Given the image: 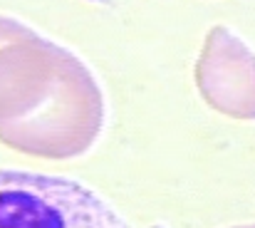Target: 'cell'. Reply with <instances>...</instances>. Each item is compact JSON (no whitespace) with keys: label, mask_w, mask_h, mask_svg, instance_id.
<instances>
[{"label":"cell","mask_w":255,"mask_h":228,"mask_svg":"<svg viewBox=\"0 0 255 228\" xmlns=\"http://www.w3.org/2000/svg\"><path fill=\"white\" fill-rule=\"evenodd\" d=\"M104 127V94L67 47L32 35L0 47V144L65 161L94 147Z\"/></svg>","instance_id":"6da1fadb"},{"label":"cell","mask_w":255,"mask_h":228,"mask_svg":"<svg viewBox=\"0 0 255 228\" xmlns=\"http://www.w3.org/2000/svg\"><path fill=\"white\" fill-rule=\"evenodd\" d=\"M0 228H131L80 181L0 169Z\"/></svg>","instance_id":"7a4b0ae2"},{"label":"cell","mask_w":255,"mask_h":228,"mask_svg":"<svg viewBox=\"0 0 255 228\" xmlns=\"http://www.w3.org/2000/svg\"><path fill=\"white\" fill-rule=\"evenodd\" d=\"M196 87L203 102L241 122H255V52L228 27L208 30L198 62Z\"/></svg>","instance_id":"3957f363"},{"label":"cell","mask_w":255,"mask_h":228,"mask_svg":"<svg viewBox=\"0 0 255 228\" xmlns=\"http://www.w3.org/2000/svg\"><path fill=\"white\" fill-rule=\"evenodd\" d=\"M32 35H37V32L30 30L25 22H20V20H15V17L0 15V47H5V45H10V42H17V40H27V37H32Z\"/></svg>","instance_id":"277c9868"},{"label":"cell","mask_w":255,"mask_h":228,"mask_svg":"<svg viewBox=\"0 0 255 228\" xmlns=\"http://www.w3.org/2000/svg\"><path fill=\"white\" fill-rule=\"evenodd\" d=\"M233 228H255V224H246V226H233Z\"/></svg>","instance_id":"5b68a950"}]
</instances>
